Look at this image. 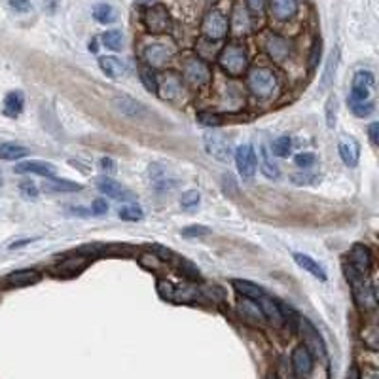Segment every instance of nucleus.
<instances>
[{"label":"nucleus","mask_w":379,"mask_h":379,"mask_svg":"<svg viewBox=\"0 0 379 379\" xmlns=\"http://www.w3.org/2000/svg\"><path fill=\"white\" fill-rule=\"evenodd\" d=\"M338 63H340V49H332V54L326 59V65H324L323 78H321V91H326L328 87L332 86L334 82V76H336V71H338Z\"/></svg>","instance_id":"cd10ccee"},{"label":"nucleus","mask_w":379,"mask_h":379,"mask_svg":"<svg viewBox=\"0 0 379 379\" xmlns=\"http://www.w3.org/2000/svg\"><path fill=\"white\" fill-rule=\"evenodd\" d=\"M89 51H91V54H97V51H99V46H97V38H93L91 42H89Z\"/></svg>","instance_id":"bf43d9fd"},{"label":"nucleus","mask_w":379,"mask_h":379,"mask_svg":"<svg viewBox=\"0 0 379 379\" xmlns=\"http://www.w3.org/2000/svg\"><path fill=\"white\" fill-rule=\"evenodd\" d=\"M182 76H184V82L188 86H192L194 89H201V87H205L211 82L213 72H211V67L207 65L205 59H201V57H190V59L184 61Z\"/></svg>","instance_id":"39448f33"},{"label":"nucleus","mask_w":379,"mask_h":379,"mask_svg":"<svg viewBox=\"0 0 379 379\" xmlns=\"http://www.w3.org/2000/svg\"><path fill=\"white\" fill-rule=\"evenodd\" d=\"M233 159H236V165L239 174L243 179H253L256 174V169H258V158H256V152L251 144H241L237 146L236 154H233Z\"/></svg>","instance_id":"6e6552de"},{"label":"nucleus","mask_w":379,"mask_h":379,"mask_svg":"<svg viewBox=\"0 0 379 379\" xmlns=\"http://www.w3.org/2000/svg\"><path fill=\"white\" fill-rule=\"evenodd\" d=\"M93 17L95 21H99L101 25H108L116 21V12L112 8L111 4H97L93 8Z\"/></svg>","instance_id":"72a5a7b5"},{"label":"nucleus","mask_w":379,"mask_h":379,"mask_svg":"<svg viewBox=\"0 0 379 379\" xmlns=\"http://www.w3.org/2000/svg\"><path fill=\"white\" fill-rule=\"evenodd\" d=\"M311 181H315V176H309V174H301V176H292V182L294 184H300V186H303V184H309Z\"/></svg>","instance_id":"4d7b16f0"},{"label":"nucleus","mask_w":379,"mask_h":379,"mask_svg":"<svg viewBox=\"0 0 379 379\" xmlns=\"http://www.w3.org/2000/svg\"><path fill=\"white\" fill-rule=\"evenodd\" d=\"M91 213L95 216H103V214L108 213V203L104 199H95L93 203H91Z\"/></svg>","instance_id":"3c124183"},{"label":"nucleus","mask_w":379,"mask_h":379,"mask_svg":"<svg viewBox=\"0 0 379 379\" xmlns=\"http://www.w3.org/2000/svg\"><path fill=\"white\" fill-rule=\"evenodd\" d=\"M321 56H323V40L315 38L313 46H311V54H309V67L311 69H317V65L321 61Z\"/></svg>","instance_id":"c03bdc74"},{"label":"nucleus","mask_w":379,"mask_h":379,"mask_svg":"<svg viewBox=\"0 0 379 379\" xmlns=\"http://www.w3.org/2000/svg\"><path fill=\"white\" fill-rule=\"evenodd\" d=\"M371 264H374V256H371V251L363 243H355L349 251V268H353L355 271H358L360 275H366L371 269Z\"/></svg>","instance_id":"ddd939ff"},{"label":"nucleus","mask_w":379,"mask_h":379,"mask_svg":"<svg viewBox=\"0 0 379 379\" xmlns=\"http://www.w3.org/2000/svg\"><path fill=\"white\" fill-rule=\"evenodd\" d=\"M237 311L241 313V317L245 319L246 323L251 324H264L266 323V319H264V313H262V309L258 308V303L254 300H239L237 303Z\"/></svg>","instance_id":"b1692460"},{"label":"nucleus","mask_w":379,"mask_h":379,"mask_svg":"<svg viewBox=\"0 0 379 379\" xmlns=\"http://www.w3.org/2000/svg\"><path fill=\"white\" fill-rule=\"evenodd\" d=\"M198 122L199 126L203 127H218L222 126V116L220 114H216V112L203 111L198 114Z\"/></svg>","instance_id":"ea45409f"},{"label":"nucleus","mask_w":379,"mask_h":379,"mask_svg":"<svg viewBox=\"0 0 379 379\" xmlns=\"http://www.w3.org/2000/svg\"><path fill=\"white\" fill-rule=\"evenodd\" d=\"M97 188L101 194H104L106 198L122 199V201H131L135 199L133 192L126 190L118 181H114L111 176H99L97 179Z\"/></svg>","instance_id":"2eb2a0df"},{"label":"nucleus","mask_w":379,"mask_h":379,"mask_svg":"<svg viewBox=\"0 0 379 379\" xmlns=\"http://www.w3.org/2000/svg\"><path fill=\"white\" fill-rule=\"evenodd\" d=\"M199 201H201V196H199V192L196 190H188V192H184L181 198V207L184 211H194V209H198Z\"/></svg>","instance_id":"4c0bfd02"},{"label":"nucleus","mask_w":379,"mask_h":379,"mask_svg":"<svg viewBox=\"0 0 379 379\" xmlns=\"http://www.w3.org/2000/svg\"><path fill=\"white\" fill-rule=\"evenodd\" d=\"M256 303H258V308L262 309V313H264V319H266V323L273 324V326H283V315H281V309H279V303H277L275 300H271L269 296H260L258 300H256Z\"/></svg>","instance_id":"412c9836"},{"label":"nucleus","mask_w":379,"mask_h":379,"mask_svg":"<svg viewBox=\"0 0 379 379\" xmlns=\"http://www.w3.org/2000/svg\"><path fill=\"white\" fill-rule=\"evenodd\" d=\"M44 190L46 192H67V194H71V192H80L82 190V184L78 182H72V181H65V179H49L44 184Z\"/></svg>","instance_id":"473e14b6"},{"label":"nucleus","mask_w":379,"mask_h":379,"mask_svg":"<svg viewBox=\"0 0 379 379\" xmlns=\"http://www.w3.org/2000/svg\"><path fill=\"white\" fill-rule=\"evenodd\" d=\"M17 174H38L44 179H54L57 174V167L49 161H36V159H29V161H21L17 163L14 169Z\"/></svg>","instance_id":"f3484780"},{"label":"nucleus","mask_w":379,"mask_h":379,"mask_svg":"<svg viewBox=\"0 0 379 379\" xmlns=\"http://www.w3.org/2000/svg\"><path fill=\"white\" fill-rule=\"evenodd\" d=\"M246 87L258 99H269L279 93V78L268 67H253L246 71Z\"/></svg>","instance_id":"f257e3e1"},{"label":"nucleus","mask_w":379,"mask_h":379,"mask_svg":"<svg viewBox=\"0 0 379 379\" xmlns=\"http://www.w3.org/2000/svg\"><path fill=\"white\" fill-rule=\"evenodd\" d=\"M229 31L233 32L236 36H243L253 31V17L251 12L243 6V4H236L231 10V16L228 21Z\"/></svg>","instance_id":"f8f14e48"},{"label":"nucleus","mask_w":379,"mask_h":379,"mask_svg":"<svg viewBox=\"0 0 379 379\" xmlns=\"http://www.w3.org/2000/svg\"><path fill=\"white\" fill-rule=\"evenodd\" d=\"M294 262L300 266L301 269H306L308 273H311L313 277H317L319 281H326L328 279V275H326V271H324V268L319 264L317 260H313L309 254H303V253H294Z\"/></svg>","instance_id":"a878e982"},{"label":"nucleus","mask_w":379,"mask_h":379,"mask_svg":"<svg viewBox=\"0 0 379 379\" xmlns=\"http://www.w3.org/2000/svg\"><path fill=\"white\" fill-rule=\"evenodd\" d=\"M174 56V47L156 42V44H148L142 51V59L148 65V69H159Z\"/></svg>","instance_id":"1a4fd4ad"},{"label":"nucleus","mask_w":379,"mask_h":379,"mask_svg":"<svg viewBox=\"0 0 379 379\" xmlns=\"http://www.w3.org/2000/svg\"><path fill=\"white\" fill-rule=\"evenodd\" d=\"M298 324H300L301 336H303V345L309 349V353H311V355L315 353V355H319V356L326 355L324 341H323V338H321V334H319V330H317L315 326L309 323L308 319H300V321H298Z\"/></svg>","instance_id":"4468645a"},{"label":"nucleus","mask_w":379,"mask_h":379,"mask_svg":"<svg viewBox=\"0 0 379 379\" xmlns=\"http://www.w3.org/2000/svg\"><path fill=\"white\" fill-rule=\"evenodd\" d=\"M40 281V273L34 269H17L4 279V286L8 288H21V286H31Z\"/></svg>","instance_id":"aec40b11"},{"label":"nucleus","mask_w":379,"mask_h":379,"mask_svg":"<svg viewBox=\"0 0 379 379\" xmlns=\"http://www.w3.org/2000/svg\"><path fill=\"white\" fill-rule=\"evenodd\" d=\"M292 371L298 379H308L313 371V355L306 345H298L292 353Z\"/></svg>","instance_id":"dca6fc26"},{"label":"nucleus","mask_w":379,"mask_h":379,"mask_svg":"<svg viewBox=\"0 0 379 379\" xmlns=\"http://www.w3.org/2000/svg\"><path fill=\"white\" fill-rule=\"evenodd\" d=\"M228 17L222 14L220 10H211L201 21V34L209 42H220L228 36Z\"/></svg>","instance_id":"423d86ee"},{"label":"nucleus","mask_w":379,"mask_h":379,"mask_svg":"<svg viewBox=\"0 0 379 379\" xmlns=\"http://www.w3.org/2000/svg\"><path fill=\"white\" fill-rule=\"evenodd\" d=\"M268 379H279V378H277V376H269Z\"/></svg>","instance_id":"e2e57ef3"},{"label":"nucleus","mask_w":379,"mask_h":379,"mask_svg":"<svg viewBox=\"0 0 379 379\" xmlns=\"http://www.w3.org/2000/svg\"><path fill=\"white\" fill-rule=\"evenodd\" d=\"M376 84V76L370 71H360L355 72L353 76V86H351V103H366L370 101L371 89Z\"/></svg>","instance_id":"0eeeda50"},{"label":"nucleus","mask_w":379,"mask_h":379,"mask_svg":"<svg viewBox=\"0 0 379 379\" xmlns=\"http://www.w3.org/2000/svg\"><path fill=\"white\" fill-rule=\"evenodd\" d=\"M118 216L126 222H139L142 220L144 213H142V209L137 203H129V205L119 207Z\"/></svg>","instance_id":"f704fd0d"},{"label":"nucleus","mask_w":379,"mask_h":379,"mask_svg":"<svg viewBox=\"0 0 379 379\" xmlns=\"http://www.w3.org/2000/svg\"><path fill=\"white\" fill-rule=\"evenodd\" d=\"M264 4H266V0H245V8L254 14H260Z\"/></svg>","instance_id":"603ef678"},{"label":"nucleus","mask_w":379,"mask_h":379,"mask_svg":"<svg viewBox=\"0 0 379 379\" xmlns=\"http://www.w3.org/2000/svg\"><path fill=\"white\" fill-rule=\"evenodd\" d=\"M103 44L112 51H122V47H124V34L119 31H106L103 34Z\"/></svg>","instance_id":"c9c22d12"},{"label":"nucleus","mask_w":379,"mask_h":379,"mask_svg":"<svg viewBox=\"0 0 379 379\" xmlns=\"http://www.w3.org/2000/svg\"><path fill=\"white\" fill-rule=\"evenodd\" d=\"M101 169L106 171V173H116V163L112 158H103L101 159Z\"/></svg>","instance_id":"6e6d98bb"},{"label":"nucleus","mask_w":379,"mask_h":379,"mask_svg":"<svg viewBox=\"0 0 379 379\" xmlns=\"http://www.w3.org/2000/svg\"><path fill=\"white\" fill-rule=\"evenodd\" d=\"M179 271H181V275L186 277L188 281H199V279H201L199 269L188 260H181V264H179Z\"/></svg>","instance_id":"a19ab883"},{"label":"nucleus","mask_w":379,"mask_h":379,"mask_svg":"<svg viewBox=\"0 0 379 379\" xmlns=\"http://www.w3.org/2000/svg\"><path fill=\"white\" fill-rule=\"evenodd\" d=\"M10 8L17 12V14H29L32 12V4L31 0H8Z\"/></svg>","instance_id":"49530a36"},{"label":"nucleus","mask_w":379,"mask_h":379,"mask_svg":"<svg viewBox=\"0 0 379 379\" xmlns=\"http://www.w3.org/2000/svg\"><path fill=\"white\" fill-rule=\"evenodd\" d=\"M336 99L334 97H330L328 99V104H326V122H328V127H334V124H336Z\"/></svg>","instance_id":"8fccbe9b"},{"label":"nucleus","mask_w":379,"mask_h":379,"mask_svg":"<svg viewBox=\"0 0 379 379\" xmlns=\"http://www.w3.org/2000/svg\"><path fill=\"white\" fill-rule=\"evenodd\" d=\"M137 4H141V6H146V4H148V6H152V4H156V0H139Z\"/></svg>","instance_id":"052dcab7"},{"label":"nucleus","mask_w":379,"mask_h":379,"mask_svg":"<svg viewBox=\"0 0 379 379\" xmlns=\"http://www.w3.org/2000/svg\"><path fill=\"white\" fill-rule=\"evenodd\" d=\"M363 340L370 345L371 349H378V328L376 326H370L363 332Z\"/></svg>","instance_id":"09e8293b"},{"label":"nucleus","mask_w":379,"mask_h":379,"mask_svg":"<svg viewBox=\"0 0 379 379\" xmlns=\"http://www.w3.org/2000/svg\"><path fill=\"white\" fill-rule=\"evenodd\" d=\"M231 284H233V288H236L237 292L241 294L243 298H246V300H258L260 296H264V290H262L258 284L251 283V281H243V279H233L231 281Z\"/></svg>","instance_id":"7c9ffc66"},{"label":"nucleus","mask_w":379,"mask_h":379,"mask_svg":"<svg viewBox=\"0 0 379 379\" xmlns=\"http://www.w3.org/2000/svg\"><path fill=\"white\" fill-rule=\"evenodd\" d=\"M87 266V258H76V260H65L59 262V266L54 268V273H57L59 277H76L80 275Z\"/></svg>","instance_id":"c85d7f7f"},{"label":"nucleus","mask_w":379,"mask_h":379,"mask_svg":"<svg viewBox=\"0 0 379 379\" xmlns=\"http://www.w3.org/2000/svg\"><path fill=\"white\" fill-rule=\"evenodd\" d=\"M269 14L277 21H288L298 14V0H269Z\"/></svg>","instance_id":"a211bd4d"},{"label":"nucleus","mask_w":379,"mask_h":379,"mask_svg":"<svg viewBox=\"0 0 379 379\" xmlns=\"http://www.w3.org/2000/svg\"><path fill=\"white\" fill-rule=\"evenodd\" d=\"M19 192L23 194L25 198L29 199H34L36 196H38V188H36V184L32 181H23L21 184H19Z\"/></svg>","instance_id":"de8ad7c7"},{"label":"nucleus","mask_w":379,"mask_h":379,"mask_svg":"<svg viewBox=\"0 0 379 379\" xmlns=\"http://www.w3.org/2000/svg\"><path fill=\"white\" fill-rule=\"evenodd\" d=\"M258 154L260 156H256V158L260 159V171L262 174L266 176V179H279V167L273 161V158L269 156V152L266 146H260L258 148Z\"/></svg>","instance_id":"2f4dec72"},{"label":"nucleus","mask_w":379,"mask_h":379,"mask_svg":"<svg viewBox=\"0 0 379 379\" xmlns=\"http://www.w3.org/2000/svg\"><path fill=\"white\" fill-rule=\"evenodd\" d=\"M25 106V97L21 91H10L4 97V103H2V112L8 116V118H17Z\"/></svg>","instance_id":"bb28decb"},{"label":"nucleus","mask_w":379,"mask_h":379,"mask_svg":"<svg viewBox=\"0 0 379 379\" xmlns=\"http://www.w3.org/2000/svg\"><path fill=\"white\" fill-rule=\"evenodd\" d=\"M218 65L231 78L243 76L249 71V56H246L245 47L237 46V44L224 46L218 54Z\"/></svg>","instance_id":"7ed1b4c3"},{"label":"nucleus","mask_w":379,"mask_h":379,"mask_svg":"<svg viewBox=\"0 0 379 379\" xmlns=\"http://www.w3.org/2000/svg\"><path fill=\"white\" fill-rule=\"evenodd\" d=\"M368 135H370L371 144H378L379 142V124L378 122L370 124V127H368Z\"/></svg>","instance_id":"5fc2aeb1"},{"label":"nucleus","mask_w":379,"mask_h":379,"mask_svg":"<svg viewBox=\"0 0 379 379\" xmlns=\"http://www.w3.org/2000/svg\"><path fill=\"white\" fill-rule=\"evenodd\" d=\"M203 146H205L207 154L214 158L216 161H222V163H228L231 159V150H229V144L220 135L216 133H205L203 135Z\"/></svg>","instance_id":"9b49d317"},{"label":"nucleus","mask_w":379,"mask_h":379,"mask_svg":"<svg viewBox=\"0 0 379 379\" xmlns=\"http://www.w3.org/2000/svg\"><path fill=\"white\" fill-rule=\"evenodd\" d=\"M374 103L371 101H366V103H351V111L355 114L356 118H368L371 112H374Z\"/></svg>","instance_id":"37998d69"},{"label":"nucleus","mask_w":379,"mask_h":379,"mask_svg":"<svg viewBox=\"0 0 379 379\" xmlns=\"http://www.w3.org/2000/svg\"><path fill=\"white\" fill-rule=\"evenodd\" d=\"M141 82L142 86L146 87V91L150 93H158V76L152 69H142L141 71Z\"/></svg>","instance_id":"58836bf2"},{"label":"nucleus","mask_w":379,"mask_h":379,"mask_svg":"<svg viewBox=\"0 0 379 379\" xmlns=\"http://www.w3.org/2000/svg\"><path fill=\"white\" fill-rule=\"evenodd\" d=\"M99 67H101L103 74H106V76L112 80L124 78V76L127 74L126 63H124L122 59H118V57H114V56L99 57Z\"/></svg>","instance_id":"4be33fe9"},{"label":"nucleus","mask_w":379,"mask_h":379,"mask_svg":"<svg viewBox=\"0 0 379 379\" xmlns=\"http://www.w3.org/2000/svg\"><path fill=\"white\" fill-rule=\"evenodd\" d=\"M345 275H347V281L351 283V288H353V298H355L356 306L363 311H376V308H378L376 286L366 277L360 275L358 271L349 268V266H345Z\"/></svg>","instance_id":"f03ea898"},{"label":"nucleus","mask_w":379,"mask_h":379,"mask_svg":"<svg viewBox=\"0 0 379 379\" xmlns=\"http://www.w3.org/2000/svg\"><path fill=\"white\" fill-rule=\"evenodd\" d=\"M338 150H340V158L345 165H358V159H360V144H358L353 137H343L340 141V144H338Z\"/></svg>","instance_id":"6ab92c4d"},{"label":"nucleus","mask_w":379,"mask_h":379,"mask_svg":"<svg viewBox=\"0 0 379 379\" xmlns=\"http://www.w3.org/2000/svg\"><path fill=\"white\" fill-rule=\"evenodd\" d=\"M142 23H144V29L150 34H167L173 29L171 14H169V10L163 4H152V6L144 10Z\"/></svg>","instance_id":"20e7f679"},{"label":"nucleus","mask_w":379,"mask_h":379,"mask_svg":"<svg viewBox=\"0 0 379 379\" xmlns=\"http://www.w3.org/2000/svg\"><path fill=\"white\" fill-rule=\"evenodd\" d=\"M271 152L275 154L277 158H288L290 152H292V141L288 137H279L271 144Z\"/></svg>","instance_id":"e433bc0d"},{"label":"nucleus","mask_w":379,"mask_h":379,"mask_svg":"<svg viewBox=\"0 0 379 379\" xmlns=\"http://www.w3.org/2000/svg\"><path fill=\"white\" fill-rule=\"evenodd\" d=\"M29 156V148H25L16 142H0V159L4 161H17Z\"/></svg>","instance_id":"c756f323"},{"label":"nucleus","mask_w":379,"mask_h":379,"mask_svg":"<svg viewBox=\"0 0 379 379\" xmlns=\"http://www.w3.org/2000/svg\"><path fill=\"white\" fill-rule=\"evenodd\" d=\"M264 49H266L269 59H273L275 63H284L290 57L292 44H290V40L284 38L281 34H269L264 42Z\"/></svg>","instance_id":"9d476101"},{"label":"nucleus","mask_w":379,"mask_h":379,"mask_svg":"<svg viewBox=\"0 0 379 379\" xmlns=\"http://www.w3.org/2000/svg\"><path fill=\"white\" fill-rule=\"evenodd\" d=\"M345 379H360V370H358L356 366H351L347 371V376H345Z\"/></svg>","instance_id":"13d9d810"},{"label":"nucleus","mask_w":379,"mask_h":379,"mask_svg":"<svg viewBox=\"0 0 379 379\" xmlns=\"http://www.w3.org/2000/svg\"><path fill=\"white\" fill-rule=\"evenodd\" d=\"M182 82L174 72H167L163 78H158V93L163 99H174L176 95L181 93Z\"/></svg>","instance_id":"393cba45"},{"label":"nucleus","mask_w":379,"mask_h":379,"mask_svg":"<svg viewBox=\"0 0 379 379\" xmlns=\"http://www.w3.org/2000/svg\"><path fill=\"white\" fill-rule=\"evenodd\" d=\"M211 233V228L209 226H201V224H194V226H186L182 229L181 236L186 237V239H194V237H203Z\"/></svg>","instance_id":"79ce46f5"},{"label":"nucleus","mask_w":379,"mask_h":379,"mask_svg":"<svg viewBox=\"0 0 379 379\" xmlns=\"http://www.w3.org/2000/svg\"><path fill=\"white\" fill-rule=\"evenodd\" d=\"M2 182H4V179H2V171H0V186H2Z\"/></svg>","instance_id":"680f3d73"},{"label":"nucleus","mask_w":379,"mask_h":379,"mask_svg":"<svg viewBox=\"0 0 379 379\" xmlns=\"http://www.w3.org/2000/svg\"><path fill=\"white\" fill-rule=\"evenodd\" d=\"M294 163L298 167H303V169H308L315 163V154H311V152H301L298 156H294Z\"/></svg>","instance_id":"a18cd8bd"},{"label":"nucleus","mask_w":379,"mask_h":379,"mask_svg":"<svg viewBox=\"0 0 379 379\" xmlns=\"http://www.w3.org/2000/svg\"><path fill=\"white\" fill-rule=\"evenodd\" d=\"M112 103H114V106H116L122 114H126L129 118H141L142 114H144V106H142L137 99H133V97L116 95Z\"/></svg>","instance_id":"5701e85b"},{"label":"nucleus","mask_w":379,"mask_h":379,"mask_svg":"<svg viewBox=\"0 0 379 379\" xmlns=\"http://www.w3.org/2000/svg\"><path fill=\"white\" fill-rule=\"evenodd\" d=\"M152 251L158 254L161 260H165V262L169 260L171 256H173V253H171L169 249H163V246H161V245H152Z\"/></svg>","instance_id":"864d4df0"}]
</instances>
